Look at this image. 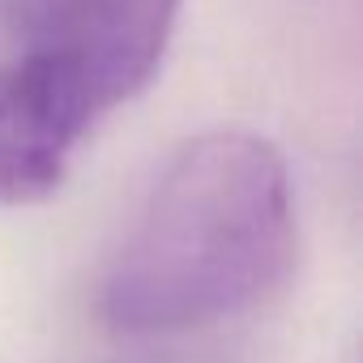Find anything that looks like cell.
<instances>
[{"instance_id": "obj_1", "label": "cell", "mask_w": 363, "mask_h": 363, "mask_svg": "<svg viewBox=\"0 0 363 363\" xmlns=\"http://www.w3.org/2000/svg\"><path fill=\"white\" fill-rule=\"evenodd\" d=\"M291 175L274 141L214 128L175 150L103 282L120 337H171L265 299L291 269Z\"/></svg>"}, {"instance_id": "obj_2", "label": "cell", "mask_w": 363, "mask_h": 363, "mask_svg": "<svg viewBox=\"0 0 363 363\" xmlns=\"http://www.w3.org/2000/svg\"><path fill=\"white\" fill-rule=\"evenodd\" d=\"M18 65L86 137L137 99L175 35L179 0H0Z\"/></svg>"}, {"instance_id": "obj_3", "label": "cell", "mask_w": 363, "mask_h": 363, "mask_svg": "<svg viewBox=\"0 0 363 363\" xmlns=\"http://www.w3.org/2000/svg\"><path fill=\"white\" fill-rule=\"evenodd\" d=\"M82 133L52 107V99L22 73L18 60H0V201L30 206L52 197Z\"/></svg>"}]
</instances>
